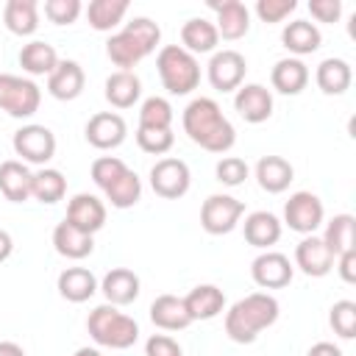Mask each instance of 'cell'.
Here are the masks:
<instances>
[{
  "label": "cell",
  "instance_id": "1",
  "mask_svg": "<svg viewBox=\"0 0 356 356\" xmlns=\"http://www.w3.org/2000/svg\"><path fill=\"white\" fill-rule=\"evenodd\" d=\"M184 131L195 145L209 153H225L236 142L234 125L225 120V114L211 97H195L184 108Z\"/></svg>",
  "mask_w": 356,
  "mask_h": 356
},
{
  "label": "cell",
  "instance_id": "2",
  "mask_svg": "<svg viewBox=\"0 0 356 356\" xmlns=\"http://www.w3.org/2000/svg\"><path fill=\"white\" fill-rule=\"evenodd\" d=\"M275 320H278V300L267 292H250L228 309L225 334L239 345H250Z\"/></svg>",
  "mask_w": 356,
  "mask_h": 356
},
{
  "label": "cell",
  "instance_id": "3",
  "mask_svg": "<svg viewBox=\"0 0 356 356\" xmlns=\"http://www.w3.org/2000/svg\"><path fill=\"white\" fill-rule=\"evenodd\" d=\"M86 328H89V334L97 345H106V348H114V350H125L139 339L136 320L117 312V306H111V303L95 306L86 317Z\"/></svg>",
  "mask_w": 356,
  "mask_h": 356
},
{
  "label": "cell",
  "instance_id": "4",
  "mask_svg": "<svg viewBox=\"0 0 356 356\" xmlns=\"http://www.w3.org/2000/svg\"><path fill=\"white\" fill-rule=\"evenodd\" d=\"M156 70L170 95H189L200 83V64L181 44H164L156 56Z\"/></svg>",
  "mask_w": 356,
  "mask_h": 356
},
{
  "label": "cell",
  "instance_id": "5",
  "mask_svg": "<svg viewBox=\"0 0 356 356\" xmlns=\"http://www.w3.org/2000/svg\"><path fill=\"white\" fill-rule=\"evenodd\" d=\"M42 103V92L33 81L11 75V72H0V108L11 117H31L36 114Z\"/></svg>",
  "mask_w": 356,
  "mask_h": 356
},
{
  "label": "cell",
  "instance_id": "6",
  "mask_svg": "<svg viewBox=\"0 0 356 356\" xmlns=\"http://www.w3.org/2000/svg\"><path fill=\"white\" fill-rule=\"evenodd\" d=\"M245 214V203L234 195H209L200 206V225L209 234H228Z\"/></svg>",
  "mask_w": 356,
  "mask_h": 356
},
{
  "label": "cell",
  "instance_id": "7",
  "mask_svg": "<svg viewBox=\"0 0 356 356\" xmlns=\"http://www.w3.org/2000/svg\"><path fill=\"white\" fill-rule=\"evenodd\" d=\"M14 153L22 156V161L28 164H47L56 153V136L50 128L44 125H22L17 134H14Z\"/></svg>",
  "mask_w": 356,
  "mask_h": 356
},
{
  "label": "cell",
  "instance_id": "8",
  "mask_svg": "<svg viewBox=\"0 0 356 356\" xmlns=\"http://www.w3.org/2000/svg\"><path fill=\"white\" fill-rule=\"evenodd\" d=\"M189 167L186 161L181 159H159L153 167H150V186L159 197H167V200H175L181 195H186L189 189Z\"/></svg>",
  "mask_w": 356,
  "mask_h": 356
},
{
  "label": "cell",
  "instance_id": "9",
  "mask_svg": "<svg viewBox=\"0 0 356 356\" xmlns=\"http://www.w3.org/2000/svg\"><path fill=\"white\" fill-rule=\"evenodd\" d=\"M284 222L298 234H314L323 222V200L312 192H295L289 195L284 206Z\"/></svg>",
  "mask_w": 356,
  "mask_h": 356
},
{
  "label": "cell",
  "instance_id": "10",
  "mask_svg": "<svg viewBox=\"0 0 356 356\" xmlns=\"http://www.w3.org/2000/svg\"><path fill=\"white\" fill-rule=\"evenodd\" d=\"M245 70H248V64L239 50H217L209 61V81L220 92H234L242 86Z\"/></svg>",
  "mask_w": 356,
  "mask_h": 356
},
{
  "label": "cell",
  "instance_id": "11",
  "mask_svg": "<svg viewBox=\"0 0 356 356\" xmlns=\"http://www.w3.org/2000/svg\"><path fill=\"white\" fill-rule=\"evenodd\" d=\"M250 275L261 289H281L292 281V264L284 253L278 250H264L253 259Z\"/></svg>",
  "mask_w": 356,
  "mask_h": 356
},
{
  "label": "cell",
  "instance_id": "12",
  "mask_svg": "<svg viewBox=\"0 0 356 356\" xmlns=\"http://www.w3.org/2000/svg\"><path fill=\"white\" fill-rule=\"evenodd\" d=\"M125 134H128V125L114 111H97L86 122V142L92 147H97V150H111V147L122 145Z\"/></svg>",
  "mask_w": 356,
  "mask_h": 356
},
{
  "label": "cell",
  "instance_id": "13",
  "mask_svg": "<svg viewBox=\"0 0 356 356\" xmlns=\"http://www.w3.org/2000/svg\"><path fill=\"white\" fill-rule=\"evenodd\" d=\"M64 220L95 236V231H100L106 225V206H103V200L97 195L81 192L67 203V217Z\"/></svg>",
  "mask_w": 356,
  "mask_h": 356
},
{
  "label": "cell",
  "instance_id": "14",
  "mask_svg": "<svg viewBox=\"0 0 356 356\" xmlns=\"http://www.w3.org/2000/svg\"><path fill=\"white\" fill-rule=\"evenodd\" d=\"M234 108L248 122H264L273 114V95L261 83H245L234 95Z\"/></svg>",
  "mask_w": 356,
  "mask_h": 356
},
{
  "label": "cell",
  "instance_id": "15",
  "mask_svg": "<svg viewBox=\"0 0 356 356\" xmlns=\"http://www.w3.org/2000/svg\"><path fill=\"white\" fill-rule=\"evenodd\" d=\"M83 83H86L83 67L78 61H72V58L58 61L56 70L47 75V92L56 100H75L83 92Z\"/></svg>",
  "mask_w": 356,
  "mask_h": 356
},
{
  "label": "cell",
  "instance_id": "16",
  "mask_svg": "<svg viewBox=\"0 0 356 356\" xmlns=\"http://www.w3.org/2000/svg\"><path fill=\"white\" fill-rule=\"evenodd\" d=\"M214 11H217V36L222 39H242L250 28V11L245 3L239 0H211L209 3Z\"/></svg>",
  "mask_w": 356,
  "mask_h": 356
},
{
  "label": "cell",
  "instance_id": "17",
  "mask_svg": "<svg viewBox=\"0 0 356 356\" xmlns=\"http://www.w3.org/2000/svg\"><path fill=\"white\" fill-rule=\"evenodd\" d=\"M295 261H298V267H300L306 275H312V278H323V275H328L331 267H334V256L328 253L325 242H323L320 236H314V234H309L306 239L298 242V248H295Z\"/></svg>",
  "mask_w": 356,
  "mask_h": 356
},
{
  "label": "cell",
  "instance_id": "18",
  "mask_svg": "<svg viewBox=\"0 0 356 356\" xmlns=\"http://www.w3.org/2000/svg\"><path fill=\"white\" fill-rule=\"evenodd\" d=\"M100 289L111 306H128L139 298V275L128 267H114L103 275Z\"/></svg>",
  "mask_w": 356,
  "mask_h": 356
},
{
  "label": "cell",
  "instance_id": "19",
  "mask_svg": "<svg viewBox=\"0 0 356 356\" xmlns=\"http://www.w3.org/2000/svg\"><path fill=\"white\" fill-rule=\"evenodd\" d=\"M184 306H186V314H189L192 323L195 320H211L225 309V295L214 284H197L184 298Z\"/></svg>",
  "mask_w": 356,
  "mask_h": 356
},
{
  "label": "cell",
  "instance_id": "20",
  "mask_svg": "<svg viewBox=\"0 0 356 356\" xmlns=\"http://www.w3.org/2000/svg\"><path fill=\"white\" fill-rule=\"evenodd\" d=\"M31 178L33 172L25 167V161L8 159L0 164V192L11 203H22L31 197Z\"/></svg>",
  "mask_w": 356,
  "mask_h": 356
},
{
  "label": "cell",
  "instance_id": "21",
  "mask_svg": "<svg viewBox=\"0 0 356 356\" xmlns=\"http://www.w3.org/2000/svg\"><path fill=\"white\" fill-rule=\"evenodd\" d=\"M150 320H153V325H159L164 331H181L192 323L186 314L184 298H178V295H159L150 303Z\"/></svg>",
  "mask_w": 356,
  "mask_h": 356
},
{
  "label": "cell",
  "instance_id": "22",
  "mask_svg": "<svg viewBox=\"0 0 356 356\" xmlns=\"http://www.w3.org/2000/svg\"><path fill=\"white\" fill-rule=\"evenodd\" d=\"M53 245H56V250H58L61 256H67V259H86V256L95 250L92 234L75 228V225L67 222V220L56 225V231H53Z\"/></svg>",
  "mask_w": 356,
  "mask_h": 356
},
{
  "label": "cell",
  "instance_id": "23",
  "mask_svg": "<svg viewBox=\"0 0 356 356\" xmlns=\"http://www.w3.org/2000/svg\"><path fill=\"white\" fill-rule=\"evenodd\" d=\"M292 175H295L292 164H289L286 159H281V156H261L259 164H256L259 186H261L264 192H273V195L284 192V189L292 184Z\"/></svg>",
  "mask_w": 356,
  "mask_h": 356
},
{
  "label": "cell",
  "instance_id": "24",
  "mask_svg": "<svg viewBox=\"0 0 356 356\" xmlns=\"http://www.w3.org/2000/svg\"><path fill=\"white\" fill-rule=\"evenodd\" d=\"M270 81L281 95H300L309 83V67L300 58H281L275 61Z\"/></svg>",
  "mask_w": 356,
  "mask_h": 356
},
{
  "label": "cell",
  "instance_id": "25",
  "mask_svg": "<svg viewBox=\"0 0 356 356\" xmlns=\"http://www.w3.org/2000/svg\"><path fill=\"white\" fill-rule=\"evenodd\" d=\"M142 95V83L136 72L131 70H117L106 78V100L117 108H131Z\"/></svg>",
  "mask_w": 356,
  "mask_h": 356
},
{
  "label": "cell",
  "instance_id": "26",
  "mask_svg": "<svg viewBox=\"0 0 356 356\" xmlns=\"http://www.w3.org/2000/svg\"><path fill=\"white\" fill-rule=\"evenodd\" d=\"M245 239L253 248H270L281 239V220L273 211H253L245 217Z\"/></svg>",
  "mask_w": 356,
  "mask_h": 356
},
{
  "label": "cell",
  "instance_id": "27",
  "mask_svg": "<svg viewBox=\"0 0 356 356\" xmlns=\"http://www.w3.org/2000/svg\"><path fill=\"white\" fill-rule=\"evenodd\" d=\"M58 292L70 303H83L97 292V278L86 267H67L58 275Z\"/></svg>",
  "mask_w": 356,
  "mask_h": 356
},
{
  "label": "cell",
  "instance_id": "28",
  "mask_svg": "<svg viewBox=\"0 0 356 356\" xmlns=\"http://www.w3.org/2000/svg\"><path fill=\"white\" fill-rule=\"evenodd\" d=\"M217 28L214 22L203 19V17H192L184 22L181 28V42H184V50H189L192 56L195 53H211L217 47Z\"/></svg>",
  "mask_w": 356,
  "mask_h": 356
},
{
  "label": "cell",
  "instance_id": "29",
  "mask_svg": "<svg viewBox=\"0 0 356 356\" xmlns=\"http://www.w3.org/2000/svg\"><path fill=\"white\" fill-rule=\"evenodd\" d=\"M281 39H284V47L292 50V53H298V56L314 53L320 47V42H323L320 28L314 22H309V19H292V22H286Z\"/></svg>",
  "mask_w": 356,
  "mask_h": 356
},
{
  "label": "cell",
  "instance_id": "30",
  "mask_svg": "<svg viewBox=\"0 0 356 356\" xmlns=\"http://www.w3.org/2000/svg\"><path fill=\"white\" fill-rule=\"evenodd\" d=\"M106 53H108V58H111L120 70H131L134 64H139V61L147 56L145 44H142L134 33H128L125 28H122L120 33H114V36L106 42Z\"/></svg>",
  "mask_w": 356,
  "mask_h": 356
},
{
  "label": "cell",
  "instance_id": "31",
  "mask_svg": "<svg viewBox=\"0 0 356 356\" xmlns=\"http://www.w3.org/2000/svg\"><path fill=\"white\" fill-rule=\"evenodd\" d=\"M323 242H325V248H328V253L337 259V256H342V253H348V250H356V220L350 217V214H337L328 225H325V234L320 236Z\"/></svg>",
  "mask_w": 356,
  "mask_h": 356
},
{
  "label": "cell",
  "instance_id": "32",
  "mask_svg": "<svg viewBox=\"0 0 356 356\" xmlns=\"http://www.w3.org/2000/svg\"><path fill=\"white\" fill-rule=\"evenodd\" d=\"M19 64L31 75H50L56 70V64H58V56H56V47L53 44L42 42V39H33V42L22 44Z\"/></svg>",
  "mask_w": 356,
  "mask_h": 356
},
{
  "label": "cell",
  "instance_id": "33",
  "mask_svg": "<svg viewBox=\"0 0 356 356\" xmlns=\"http://www.w3.org/2000/svg\"><path fill=\"white\" fill-rule=\"evenodd\" d=\"M317 86L325 92V95H342L350 81H353V72H350V64L345 58H325L317 64Z\"/></svg>",
  "mask_w": 356,
  "mask_h": 356
},
{
  "label": "cell",
  "instance_id": "34",
  "mask_svg": "<svg viewBox=\"0 0 356 356\" xmlns=\"http://www.w3.org/2000/svg\"><path fill=\"white\" fill-rule=\"evenodd\" d=\"M3 19H6V28L11 33L28 36L39 25V8L33 0H8L3 8Z\"/></svg>",
  "mask_w": 356,
  "mask_h": 356
},
{
  "label": "cell",
  "instance_id": "35",
  "mask_svg": "<svg viewBox=\"0 0 356 356\" xmlns=\"http://www.w3.org/2000/svg\"><path fill=\"white\" fill-rule=\"evenodd\" d=\"M67 192V178L53 170V167H42L39 172H33L31 178V197H36L39 203H58Z\"/></svg>",
  "mask_w": 356,
  "mask_h": 356
},
{
  "label": "cell",
  "instance_id": "36",
  "mask_svg": "<svg viewBox=\"0 0 356 356\" xmlns=\"http://www.w3.org/2000/svg\"><path fill=\"white\" fill-rule=\"evenodd\" d=\"M128 11V0H92L86 6V19L95 31H111L117 22H122Z\"/></svg>",
  "mask_w": 356,
  "mask_h": 356
},
{
  "label": "cell",
  "instance_id": "37",
  "mask_svg": "<svg viewBox=\"0 0 356 356\" xmlns=\"http://www.w3.org/2000/svg\"><path fill=\"white\" fill-rule=\"evenodd\" d=\"M142 195V181L134 170H128L122 178H117L108 189H106V197L111 200L114 209H131Z\"/></svg>",
  "mask_w": 356,
  "mask_h": 356
},
{
  "label": "cell",
  "instance_id": "38",
  "mask_svg": "<svg viewBox=\"0 0 356 356\" xmlns=\"http://www.w3.org/2000/svg\"><path fill=\"white\" fill-rule=\"evenodd\" d=\"M139 125H147V128H170L172 125V106L167 97H147L139 108Z\"/></svg>",
  "mask_w": 356,
  "mask_h": 356
},
{
  "label": "cell",
  "instance_id": "39",
  "mask_svg": "<svg viewBox=\"0 0 356 356\" xmlns=\"http://www.w3.org/2000/svg\"><path fill=\"white\" fill-rule=\"evenodd\" d=\"M136 142L145 153H153V156H161L172 147L175 142V134L172 128H147V125H139L136 128Z\"/></svg>",
  "mask_w": 356,
  "mask_h": 356
},
{
  "label": "cell",
  "instance_id": "40",
  "mask_svg": "<svg viewBox=\"0 0 356 356\" xmlns=\"http://www.w3.org/2000/svg\"><path fill=\"white\" fill-rule=\"evenodd\" d=\"M128 172V167H125V161L122 159H117V156H100V159H95L92 161V181L106 192L117 178H122Z\"/></svg>",
  "mask_w": 356,
  "mask_h": 356
},
{
  "label": "cell",
  "instance_id": "41",
  "mask_svg": "<svg viewBox=\"0 0 356 356\" xmlns=\"http://www.w3.org/2000/svg\"><path fill=\"white\" fill-rule=\"evenodd\" d=\"M328 320H331V328L342 339H353V334H356V303L353 300H337L331 306Z\"/></svg>",
  "mask_w": 356,
  "mask_h": 356
},
{
  "label": "cell",
  "instance_id": "42",
  "mask_svg": "<svg viewBox=\"0 0 356 356\" xmlns=\"http://www.w3.org/2000/svg\"><path fill=\"white\" fill-rule=\"evenodd\" d=\"M125 31H128V33H134V36L145 44V50H147V53H153V50H156V44L161 42V28H159L150 17H134V19L125 25Z\"/></svg>",
  "mask_w": 356,
  "mask_h": 356
},
{
  "label": "cell",
  "instance_id": "43",
  "mask_svg": "<svg viewBox=\"0 0 356 356\" xmlns=\"http://www.w3.org/2000/svg\"><path fill=\"white\" fill-rule=\"evenodd\" d=\"M217 181L220 184H225V186H239L245 178H248V164H245V159H239V156H225V159H220L217 161Z\"/></svg>",
  "mask_w": 356,
  "mask_h": 356
},
{
  "label": "cell",
  "instance_id": "44",
  "mask_svg": "<svg viewBox=\"0 0 356 356\" xmlns=\"http://www.w3.org/2000/svg\"><path fill=\"white\" fill-rule=\"evenodd\" d=\"M44 14L56 25H70L81 14V0H47L44 3Z\"/></svg>",
  "mask_w": 356,
  "mask_h": 356
},
{
  "label": "cell",
  "instance_id": "45",
  "mask_svg": "<svg viewBox=\"0 0 356 356\" xmlns=\"http://www.w3.org/2000/svg\"><path fill=\"white\" fill-rule=\"evenodd\" d=\"M295 8H298L295 0H259L256 3V14H259L261 22H281Z\"/></svg>",
  "mask_w": 356,
  "mask_h": 356
},
{
  "label": "cell",
  "instance_id": "46",
  "mask_svg": "<svg viewBox=\"0 0 356 356\" xmlns=\"http://www.w3.org/2000/svg\"><path fill=\"white\" fill-rule=\"evenodd\" d=\"M145 356H184L181 353V345L167 337V334H153L147 342H145Z\"/></svg>",
  "mask_w": 356,
  "mask_h": 356
},
{
  "label": "cell",
  "instance_id": "47",
  "mask_svg": "<svg viewBox=\"0 0 356 356\" xmlns=\"http://www.w3.org/2000/svg\"><path fill=\"white\" fill-rule=\"evenodd\" d=\"M309 11L320 22H337L342 14V3L339 0H309Z\"/></svg>",
  "mask_w": 356,
  "mask_h": 356
},
{
  "label": "cell",
  "instance_id": "48",
  "mask_svg": "<svg viewBox=\"0 0 356 356\" xmlns=\"http://www.w3.org/2000/svg\"><path fill=\"white\" fill-rule=\"evenodd\" d=\"M337 261H339V275H342V281L353 284V281H356V250H348V253L337 256Z\"/></svg>",
  "mask_w": 356,
  "mask_h": 356
},
{
  "label": "cell",
  "instance_id": "49",
  "mask_svg": "<svg viewBox=\"0 0 356 356\" xmlns=\"http://www.w3.org/2000/svg\"><path fill=\"white\" fill-rule=\"evenodd\" d=\"M306 356H342V350H339L334 342H317V345L309 348Z\"/></svg>",
  "mask_w": 356,
  "mask_h": 356
},
{
  "label": "cell",
  "instance_id": "50",
  "mask_svg": "<svg viewBox=\"0 0 356 356\" xmlns=\"http://www.w3.org/2000/svg\"><path fill=\"white\" fill-rule=\"evenodd\" d=\"M11 250H14V239H11L8 231L0 228V261H6V259L11 256Z\"/></svg>",
  "mask_w": 356,
  "mask_h": 356
},
{
  "label": "cell",
  "instance_id": "51",
  "mask_svg": "<svg viewBox=\"0 0 356 356\" xmlns=\"http://www.w3.org/2000/svg\"><path fill=\"white\" fill-rule=\"evenodd\" d=\"M0 356H25V350L17 345V342H0Z\"/></svg>",
  "mask_w": 356,
  "mask_h": 356
},
{
  "label": "cell",
  "instance_id": "52",
  "mask_svg": "<svg viewBox=\"0 0 356 356\" xmlns=\"http://www.w3.org/2000/svg\"><path fill=\"white\" fill-rule=\"evenodd\" d=\"M72 356H103V353H100L97 348H78Z\"/></svg>",
  "mask_w": 356,
  "mask_h": 356
}]
</instances>
